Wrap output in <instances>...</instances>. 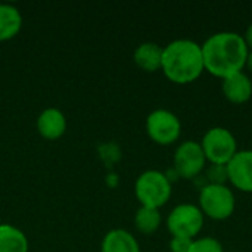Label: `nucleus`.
<instances>
[{"label": "nucleus", "instance_id": "nucleus-3", "mask_svg": "<svg viewBox=\"0 0 252 252\" xmlns=\"http://www.w3.org/2000/svg\"><path fill=\"white\" fill-rule=\"evenodd\" d=\"M171 182L158 170L143 171L134 183V193L140 207L159 210L171 198Z\"/></svg>", "mask_w": 252, "mask_h": 252}, {"label": "nucleus", "instance_id": "nucleus-8", "mask_svg": "<svg viewBox=\"0 0 252 252\" xmlns=\"http://www.w3.org/2000/svg\"><path fill=\"white\" fill-rule=\"evenodd\" d=\"M205 155L201 143L193 140H186L179 145L174 152V170L177 176L183 179L196 177L205 167Z\"/></svg>", "mask_w": 252, "mask_h": 252}, {"label": "nucleus", "instance_id": "nucleus-17", "mask_svg": "<svg viewBox=\"0 0 252 252\" xmlns=\"http://www.w3.org/2000/svg\"><path fill=\"white\" fill-rule=\"evenodd\" d=\"M189 252H223V247L216 238L205 236V238L193 239Z\"/></svg>", "mask_w": 252, "mask_h": 252}, {"label": "nucleus", "instance_id": "nucleus-19", "mask_svg": "<svg viewBox=\"0 0 252 252\" xmlns=\"http://www.w3.org/2000/svg\"><path fill=\"white\" fill-rule=\"evenodd\" d=\"M192 241H193V239H186V238L173 236V239H171V242H170V250H171V252H189L190 251Z\"/></svg>", "mask_w": 252, "mask_h": 252}, {"label": "nucleus", "instance_id": "nucleus-14", "mask_svg": "<svg viewBox=\"0 0 252 252\" xmlns=\"http://www.w3.org/2000/svg\"><path fill=\"white\" fill-rule=\"evenodd\" d=\"M22 13L10 3H0V41L13 38L22 28Z\"/></svg>", "mask_w": 252, "mask_h": 252}, {"label": "nucleus", "instance_id": "nucleus-1", "mask_svg": "<svg viewBox=\"0 0 252 252\" xmlns=\"http://www.w3.org/2000/svg\"><path fill=\"white\" fill-rule=\"evenodd\" d=\"M201 47L204 68L223 80L244 69L250 52L244 35L233 31L216 32Z\"/></svg>", "mask_w": 252, "mask_h": 252}, {"label": "nucleus", "instance_id": "nucleus-18", "mask_svg": "<svg viewBox=\"0 0 252 252\" xmlns=\"http://www.w3.org/2000/svg\"><path fill=\"white\" fill-rule=\"evenodd\" d=\"M208 179H210V185H224V182L229 180L226 165L213 164L208 170Z\"/></svg>", "mask_w": 252, "mask_h": 252}, {"label": "nucleus", "instance_id": "nucleus-6", "mask_svg": "<svg viewBox=\"0 0 252 252\" xmlns=\"http://www.w3.org/2000/svg\"><path fill=\"white\" fill-rule=\"evenodd\" d=\"M204 226V214L193 204H180L167 217V229L173 236L195 239Z\"/></svg>", "mask_w": 252, "mask_h": 252}, {"label": "nucleus", "instance_id": "nucleus-12", "mask_svg": "<svg viewBox=\"0 0 252 252\" xmlns=\"http://www.w3.org/2000/svg\"><path fill=\"white\" fill-rule=\"evenodd\" d=\"M100 252H142L137 239L124 229L109 230L100 244Z\"/></svg>", "mask_w": 252, "mask_h": 252}, {"label": "nucleus", "instance_id": "nucleus-20", "mask_svg": "<svg viewBox=\"0 0 252 252\" xmlns=\"http://www.w3.org/2000/svg\"><path fill=\"white\" fill-rule=\"evenodd\" d=\"M244 40H245V43H247L248 49L252 50V24H250V27L247 28L245 35H244Z\"/></svg>", "mask_w": 252, "mask_h": 252}, {"label": "nucleus", "instance_id": "nucleus-15", "mask_svg": "<svg viewBox=\"0 0 252 252\" xmlns=\"http://www.w3.org/2000/svg\"><path fill=\"white\" fill-rule=\"evenodd\" d=\"M30 244L27 235L16 226L0 224V252H28Z\"/></svg>", "mask_w": 252, "mask_h": 252}, {"label": "nucleus", "instance_id": "nucleus-22", "mask_svg": "<svg viewBox=\"0 0 252 252\" xmlns=\"http://www.w3.org/2000/svg\"><path fill=\"white\" fill-rule=\"evenodd\" d=\"M0 224H1V223H0Z\"/></svg>", "mask_w": 252, "mask_h": 252}, {"label": "nucleus", "instance_id": "nucleus-4", "mask_svg": "<svg viewBox=\"0 0 252 252\" xmlns=\"http://www.w3.org/2000/svg\"><path fill=\"white\" fill-rule=\"evenodd\" d=\"M235 195L226 185H207L199 193V208L213 220H226L235 211Z\"/></svg>", "mask_w": 252, "mask_h": 252}, {"label": "nucleus", "instance_id": "nucleus-9", "mask_svg": "<svg viewBox=\"0 0 252 252\" xmlns=\"http://www.w3.org/2000/svg\"><path fill=\"white\" fill-rule=\"evenodd\" d=\"M227 177L230 183L242 190L252 192V151H238L227 162Z\"/></svg>", "mask_w": 252, "mask_h": 252}, {"label": "nucleus", "instance_id": "nucleus-7", "mask_svg": "<svg viewBox=\"0 0 252 252\" xmlns=\"http://www.w3.org/2000/svg\"><path fill=\"white\" fill-rule=\"evenodd\" d=\"M146 131L155 143L167 146L174 143L180 137L182 123L174 112L159 108L148 115Z\"/></svg>", "mask_w": 252, "mask_h": 252}, {"label": "nucleus", "instance_id": "nucleus-13", "mask_svg": "<svg viewBox=\"0 0 252 252\" xmlns=\"http://www.w3.org/2000/svg\"><path fill=\"white\" fill-rule=\"evenodd\" d=\"M162 52L164 47L154 41H145L136 47L133 58L140 69L146 72H155L162 66Z\"/></svg>", "mask_w": 252, "mask_h": 252}, {"label": "nucleus", "instance_id": "nucleus-5", "mask_svg": "<svg viewBox=\"0 0 252 252\" xmlns=\"http://www.w3.org/2000/svg\"><path fill=\"white\" fill-rule=\"evenodd\" d=\"M205 158L216 165H227V162L236 155L238 143L230 130L224 127L210 128L201 142Z\"/></svg>", "mask_w": 252, "mask_h": 252}, {"label": "nucleus", "instance_id": "nucleus-11", "mask_svg": "<svg viewBox=\"0 0 252 252\" xmlns=\"http://www.w3.org/2000/svg\"><path fill=\"white\" fill-rule=\"evenodd\" d=\"M223 93L233 103H245L252 97V81L245 72H236L223 80Z\"/></svg>", "mask_w": 252, "mask_h": 252}, {"label": "nucleus", "instance_id": "nucleus-16", "mask_svg": "<svg viewBox=\"0 0 252 252\" xmlns=\"http://www.w3.org/2000/svg\"><path fill=\"white\" fill-rule=\"evenodd\" d=\"M161 224V213L157 208L140 207L134 216V226L140 233L152 235L159 229Z\"/></svg>", "mask_w": 252, "mask_h": 252}, {"label": "nucleus", "instance_id": "nucleus-2", "mask_svg": "<svg viewBox=\"0 0 252 252\" xmlns=\"http://www.w3.org/2000/svg\"><path fill=\"white\" fill-rule=\"evenodd\" d=\"M161 69L176 84L195 81L205 71L201 44L189 38H179L168 43L162 52Z\"/></svg>", "mask_w": 252, "mask_h": 252}, {"label": "nucleus", "instance_id": "nucleus-10", "mask_svg": "<svg viewBox=\"0 0 252 252\" xmlns=\"http://www.w3.org/2000/svg\"><path fill=\"white\" fill-rule=\"evenodd\" d=\"M35 126L41 137L47 140H56L66 131V117L59 108L49 106L40 112Z\"/></svg>", "mask_w": 252, "mask_h": 252}, {"label": "nucleus", "instance_id": "nucleus-21", "mask_svg": "<svg viewBox=\"0 0 252 252\" xmlns=\"http://www.w3.org/2000/svg\"><path fill=\"white\" fill-rule=\"evenodd\" d=\"M245 66L252 72V50L248 52V56H247V62H245Z\"/></svg>", "mask_w": 252, "mask_h": 252}]
</instances>
